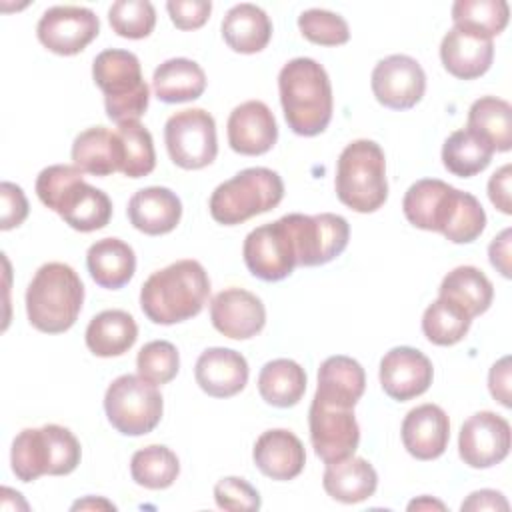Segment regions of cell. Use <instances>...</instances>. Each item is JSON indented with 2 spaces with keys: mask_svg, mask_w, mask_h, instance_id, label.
<instances>
[{
  "mask_svg": "<svg viewBox=\"0 0 512 512\" xmlns=\"http://www.w3.org/2000/svg\"><path fill=\"white\" fill-rule=\"evenodd\" d=\"M402 212L412 226L440 232L454 244H470L486 228L480 200L438 178L416 180L404 194Z\"/></svg>",
  "mask_w": 512,
  "mask_h": 512,
  "instance_id": "6da1fadb",
  "label": "cell"
},
{
  "mask_svg": "<svg viewBox=\"0 0 512 512\" xmlns=\"http://www.w3.org/2000/svg\"><path fill=\"white\" fill-rule=\"evenodd\" d=\"M208 296V272L198 260L184 258L146 278L140 288V308L150 322L170 326L198 316Z\"/></svg>",
  "mask_w": 512,
  "mask_h": 512,
  "instance_id": "7a4b0ae2",
  "label": "cell"
},
{
  "mask_svg": "<svg viewBox=\"0 0 512 512\" xmlns=\"http://www.w3.org/2000/svg\"><path fill=\"white\" fill-rule=\"evenodd\" d=\"M280 104L288 128L298 136L322 134L334 110L328 72L314 58H292L278 74Z\"/></svg>",
  "mask_w": 512,
  "mask_h": 512,
  "instance_id": "3957f363",
  "label": "cell"
},
{
  "mask_svg": "<svg viewBox=\"0 0 512 512\" xmlns=\"http://www.w3.org/2000/svg\"><path fill=\"white\" fill-rule=\"evenodd\" d=\"M36 196L78 232L100 230L112 218L108 194L90 186L84 180V172L74 164L44 168L36 178Z\"/></svg>",
  "mask_w": 512,
  "mask_h": 512,
  "instance_id": "277c9868",
  "label": "cell"
},
{
  "mask_svg": "<svg viewBox=\"0 0 512 512\" xmlns=\"http://www.w3.org/2000/svg\"><path fill=\"white\" fill-rule=\"evenodd\" d=\"M84 304V284L64 262H46L32 276L26 290L28 322L44 334L70 330Z\"/></svg>",
  "mask_w": 512,
  "mask_h": 512,
  "instance_id": "5b68a950",
  "label": "cell"
},
{
  "mask_svg": "<svg viewBox=\"0 0 512 512\" xmlns=\"http://www.w3.org/2000/svg\"><path fill=\"white\" fill-rule=\"evenodd\" d=\"M338 200L354 212H376L388 200L386 158L374 140H354L346 144L336 162L334 180Z\"/></svg>",
  "mask_w": 512,
  "mask_h": 512,
  "instance_id": "8992f818",
  "label": "cell"
},
{
  "mask_svg": "<svg viewBox=\"0 0 512 512\" xmlns=\"http://www.w3.org/2000/svg\"><path fill=\"white\" fill-rule=\"evenodd\" d=\"M80 458L78 438L60 424L20 430L10 450L12 472L22 482H34L44 474L66 476L78 468Z\"/></svg>",
  "mask_w": 512,
  "mask_h": 512,
  "instance_id": "52a82bcc",
  "label": "cell"
},
{
  "mask_svg": "<svg viewBox=\"0 0 512 512\" xmlns=\"http://www.w3.org/2000/svg\"><path fill=\"white\" fill-rule=\"evenodd\" d=\"M94 84L104 92L106 116L116 122H134L150 102V88L142 78L140 60L130 50L106 48L92 62Z\"/></svg>",
  "mask_w": 512,
  "mask_h": 512,
  "instance_id": "ba28073f",
  "label": "cell"
},
{
  "mask_svg": "<svg viewBox=\"0 0 512 512\" xmlns=\"http://www.w3.org/2000/svg\"><path fill=\"white\" fill-rule=\"evenodd\" d=\"M284 198V182L278 172L254 166L244 168L218 184L210 196V216L224 226L242 224L276 208Z\"/></svg>",
  "mask_w": 512,
  "mask_h": 512,
  "instance_id": "9c48e42d",
  "label": "cell"
},
{
  "mask_svg": "<svg viewBox=\"0 0 512 512\" xmlns=\"http://www.w3.org/2000/svg\"><path fill=\"white\" fill-rule=\"evenodd\" d=\"M104 412L116 432L144 436L160 424L164 400L156 384L140 374H122L106 388Z\"/></svg>",
  "mask_w": 512,
  "mask_h": 512,
  "instance_id": "30bf717a",
  "label": "cell"
},
{
  "mask_svg": "<svg viewBox=\"0 0 512 512\" xmlns=\"http://www.w3.org/2000/svg\"><path fill=\"white\" fill-rule=\"evenodd\" d=\"M164 142L170 160L184 170H200L218 154L216 122L204 108H186L164 124Z\"/></svg>",
  "mask_w": 512,
  "mask_h": 512,
  "instance_id": "8fae6325",
  "label": "cell"
},
{
  "mask_svg": "<svg viewBox=\"0 0 512 512\" xmlns=\"http://www.w3.org/2000/svg\"><path fill=\"white\" fill-rule=\"evenodd\" d=\"M242 256L250 274L264 282L288 278L298 266V258L286 216L250 230L242 244Z\"/></svg>",
  "mask_w": 512,
  "mask_h": 512,
  "instance_id": "7c38bea8",
  "label": "cell"
},
{
  "mask_svg": "<svg viewBox=\"0 0 512 512\" xmlns=\"http://www.w3.org/2000/svg\"><path fill=\"white\" fill-rule=\"evenodd\" d=\"M296 242L298 266H322L338 258L350 240L348 220L340 214H286Z\"/></svg>",
  "mask_w": 512,
  "mask_h": 512,
  "instance_id": "4fadbf2b",
  "label": "cell"
},
{
  "mask_svg": "<svg viewBox=\"0 0 512 512\" xmlns=\"http://www.w3.org/2000/svg\"><path fill=\"white\" fill-rule=\"evenodd\" d=\"M308 426L312 448L324 464L354 456L360 444V426L354 408H342L312 398Z\"/></svg>",
  "mask_w": 512,
  "mask_h": 512,
  "instance_id": "5bb4252c",
  "label": "cell"
},
{
  "mask_svg": "<svg viewBox=\"0 0 512 512\" xmlns=\"http://www.w3.org/2000/svg\"><path fill=\"white\" fill-rule=\"evenodd\" d=\"M98 32V16L84 6H52L40 16L36 26L40 44L58 56L82 52Z\"/></svg>",
  "mask_w": 512,
  "mask_h": 512,
  "instance_id": "9a60e30c",
  "label": "cell"
},
{
  "mask_svg": "<svg viewBox=\"0 0 512 512\" xmlns=\"http://www.w3.org/2000/svg\"><path fill=\"white\" fill-rule=\"evenodd\" d=\"M370 86L382 106L390 110H410L426 92V74L416 58L392 54L374 66Z\"/></svg>",
  "mask_w": 512,
  "mask_h": 512,
  "instance_id": "2e32d148",
  "label": "cell"
},
{
  "mask_svg": "<svg viewBox=\"0 0 512 512\" xmlns=\"http://www.w3.org/2000/svg\"><path fill=\"white\" fill-rule=\"evenodd\" d=\"M510 424L496 412L472 414L460 428L458 454L470 468H492L510 452Z\"/></svg>",
  "mask_w": 512,
  "mask_h": 512,
  "instance_id": "e0dca14e",
  "label": "cell"
},
{
  "mask_svg": "<svg viewBox=\"0 0 512 512\" xmlns=\"http://www.w3.org/2000/svg\"><path fill=\"white\" fill-rule=\"evenodd\" d=\"M434 378L430 358L410 346H396L380 360V386L398 402L422 396Z\"/></svg>",
  "mask_w": 512,
  "mask_h": 512,
  "instance_id": "ac0fdd59",
  "label": "cell"
},
{
  "mask_svg": "<svg viewBox=\"0 0 512 512\" xmlns=\"http://www.w3.org/2000/svg\"><path fill=\"white\" fill-rule=\"evenodd\" d=\"M212 326L232 340H248L262 332L266 308L262 300L244 288H226L210 302Z\"/></svg>",
  "mask_w": 512,
  "mask_h": 512,
  "instance_id": "d6986e66",
  "label": "cell"
},
{
  "mask_svg": "<svg viewBox=\"0 0 512 512\" xmlns=\"http://www.w3.org/2000/svg\"><path fill=\"white\" fill-rule=\"evenodd\" d=\"M226 134L234 152L242 156H260L276 144L278 126L272 110L262 100H246L230 112Z\"/></svg>",
  "mask_w": 512,
  "mask_h": 512,
  "instance_id": "ffe728a7",
  "label": "cell"
},
{
  "mask_svg": "<svg viewBox=\"0 0 512 512\" xmlns=\"http://www.w3.org/2000/svg\"><path fill=\"white\" fill-rule=\"evenodd\" d=\"M400 436L410 456H414L416 460H436L448 448V414L438 404H420L404 416Z\"/></svg>",
  "mask_w": 512,
  "mask_h": 512,
  "instance_id": "44dd1931",
  "label": "cell"
},
{
  "mask_svg": "<svg viewBox=\"0 0 512 512\" xmlns=\"http://www.w3.org/2000/svg\"><path fill=\"white\" fill-rule=\"evenodd\" d=\"M440 60L454 78L474 80L492 66L494 42L472 30L452 26L440 42Z\"/></svg>",
  "mask_w": 512,
  "mask_h": 512,
  "instance_id": "7402d4cb",
  "label": "cell"
},
{
  "mask_svg": "<svg viewBox=\"0 0 512 512\" xmlns=\"http://www.w3.org/2000/svg\"><path fill=\"white\" fill-rule=\"evenodd\" d=\"M256 468L278 482L300 476L306 464V450L300 438L286 428H272L262 432L252 448Z\"/></svg>",
  "mask_w": 512,
  "mask_h": 512,
  "instance_id": "603a6c76",
  "label": "cell"
},
{
  "mask_svg": "<svg viewBox=\"0 0 512 512\" xmlns=\"http://www.w3.org/2000/svg\"><path fill=\"white\" fill-rule=\"evenodd\" d=\"M196 384L212 398H230L244 390L248 382V362L232 348H208L194 366Z\"/></svg>",
  "mask_w": 512,
  "mask_h": 512,
  "instance_id": "cb8c5ba5",
  "label": "cell"
},
{
  "mask_svg": "<svg viewBox=\"0 0 512 512\" xmlns=\"http://www.w3.org/2000/svg\"><path fill=\"white\" fill-rule=\"evenodd\" d=\"M130 224L148 236L172 232L182 218V202L170 188L148 186L132 194L128 202Z\"/></svg>",
  "mask_w": 512,
  "mask_h": 512,
  "instance_id": "d4e9b609",
  "label": "cell"
},
{
  "mask_svg": "<svg viewBox=\"0 0 512 512\" xmlns=\"http://www.w3.org/2000/svg\"><path fill=\"white\" fill-rule=\"evenodd\" d=\"M366 388V374L358 360L336 354L326 358L318 368V386L314 398L342 406L354 408L356 402L362 398Z\"/></svg>",
  "mask_w": 512,
  "mask_h": 512,
  "instance_id": "484cf974",
  "label": "cell"
},
{
  "mask_svg": "<svg viewBox=\"0 0 512 512\" xmlns=\"http://www.w3.org/2000/svg\"><path fill=\"white\" fill-rule=\"evenodd\" d=\"M322 486L330 498L342 504H358L374 496L378 488V474L368 460L348 456L326 464Z\"/></svg>",
  "mask_w": 512,
  "mask_h": 512,
  "instance_id": "4316f807",
  "label": "cell"
},
{
  "mask_svg": "<svg viewBox=\"0 0 512 512\" xmlns=\"http://www.w3.org/2000/svg\"><path fill=\"white\" fill-rule=\"evenodd\" d=\"M122 142L118 132L92 126L72 142V162L86 174L110 176L122 170Z\"/></svg>",
  "mask_w": 512,
  "mask_h": 512,
  "instance_id": "83f0119b",
  "label": "cell"
},
{
  "mask_svg": "<svg viewBox=\"0 0 512 512\" xmlns=\"http://www.w3.org/2000/svg\"><path fill=\"white\" fill-rule=\"evenodd\" d=\"M220 30L228 48L240 54H256L264 50L272 38V22L268 14L250 2L232 6L226 12Z\"/></svg>",
  "mask_w": 512,
  "mask_h": 512,
  "instance_id": "f1b7e54d",
  "label": "cell"
},
{
  "mask_svg": "<svg viewBox=\"0 0 512 512\" xmlns=\"http://www.w3.org/2000/svg\"><path fill=\"white\" fill-rule=\"evenodd\" d=\"M86 266L98 286L118 290L132 280L136 254L132 246L120 238H102L88 248Z\"/></svg>",
  "mask_w": 512,
  "mask_h": 512,
  "instance_id": "f546056e",
  "label": "cell"
},
{
  "mask_svg": "<svg viewBox=\"0 0 512 512\" xmlns=\"http://www.w3.org/2000/svg\"><path fill=\"white\" fill-rule=\"evenodd\" d=\"M154 96L166 104L190 102L204 94L206 74L202 66L190 58H170L152 74Z\"/></svg>",
  "mask_w": 512,
  "mask_h": 512,
  "instance_id": "4dcf8cb0",
  "label": "cell"
},
{
  "mask_svg": "<svg viewBox=\"0 0 512 512\" xmlns=\"http://www.w3.org/2000/svg\"><path fill=\"white\" fill-rule=\"evenodd\" d=\"M138 338V326L132 314L124 310H104L86 326V346L94 356L112 358L128 352Z\"/></svg>",
  "mask_w": 512,
  "mask_h": 512,
  "instance_id": "1f68e13d",
  "label": "cell"
},
{
  "mask_svg": "<svg viewBox=\"0 0 512 512\" xmlns=\"http://www.w3.org/2000/svg\"><path fill=\"white\" fill-rule=\"evenodd\" d=\"M306 372L290 358L266 362L258 374V392L262 400L276 408L296 406L306 392Z\"/></svg>",
  "mask_w": 512,
  "mask_h": 512,
  "instance_id": "d6a6232c",
  "label": "cell"
},
{
  "mask_svg": "<svg viewBox=\"0 0 512 512\" xmlns=\"http://www.w3.org/2000/svg\"><path fill=\"white\" fill-rule=\"evenodd\" d=\"M438 294L458 304L470 318H474L490 308L494 286L480 268L458 266L442 278Z\"/></svg>",
  "mask_w": 512,
  "mask_h": 512,
  "instance_id": "836d02e7",
  "label": "cell"
},
{
  "mask_svg": "<svg viewBox=\"0 0 512 512\" xmlns=\"http://www.w3.org/2000/svg\"><path fill=\"white\" fill-rule=\"evenodd\" d=\"M468 130L482 136L494 152L512 148V106L496 96H482L468 110Z\"/></svg>",
  "mask_w": 512,
  "mask_h": 512,
  "instance_id": "e575fe53",
  "label": "cell"
},
{
  "mask_svg": "<svg viewBox=\"0 0 512 512\" xmlns=\"http://www.w3.org/2000/svg\"><path fill=\"white\" fill-rule=\"evenodd\" d=\"M494 148L468 128L454 130L442 146V164L460 178H470L488 168Z\"/></svg>",
  "mask_w": 512,
  "mask_h": 512,
  "instance_id": "d590c367",
  "label": "cell"
},
{
  "mask_svg": "<svg viewBox=\"0 0 512 512\" xmlns=\"http://www.w3.org/2000/svg\"><path fill=\"white\" fill-rule=\"evenodd\" d=\"M180 474L178 456L162 444H150L132 454L130 476L138 486L148 490H164L176 482Z\"/></svg>",
  "mask_w": 512,
  "mask_h": 512,
  "instance_id": "8d00e7d4",
  "label": "cell"
},
{
  "mask_svg": "<svg viewBox=\"0 0 512 512\" xmlns=\"http://www.w3.org/2000/svg\"><path fill=\"white\" fill-rule=\"evenodd\" d=\"M472 318L448 298L438 296L422 314V332L436 346H454L470 330Z\"/></svg>",
  "mask_w": 512,
  "mask_h": 512,
  "instance_id": "74e56055",
  "label": "cell"
},
{
  "mask_svg": "<svg viewBox=\"0 0 512 512\" xmlns=\"http://www.w3.org/2000/svg\"><path fill=\"white\" fill-rule=\"evenodd\" d=\"M510 18L506 0H456L452 4L454 26L472 30L486 38L498 36Z\"/></svg>",
  "mask_w": 512,
  "mask_h": 512,
  "instance_id": "f35d334b",
  "label": "cell"
},
{
  "mask_svg": "<svg viewBox=\"0 0 512 512\" xmlns=\"http://www.w3.org/2000/svg\"><path fill=\"white\" fill-rule=\"evenodd\" d=\"M118 138L122 142V174L128 178L148 176L156 166L154 140L146 126L138 120L118 124Z\"/></svg>",
  "mask_w": 512,
  "mask_h": 512,
  "instance_id": "ab89813d",
  "label": "cell"
},
{
  "mask_svg": "<svg viewBox=\"0 0 512 512\" xmlns=\"http://www.w3.org/2000/svg\"><path fill=\"white\" fill-rule=\"evenodd\" d=\"M108 22L118 36L140 40L152 34L156 10L148 0H118L108 8Z\"/></svg>",
  "mask_w": 512,
  "mask_h": 512,
  "instance_id": "60d3db41",
  "label": "cell"
},
{
  "mask_svg": "<svg viewBox=\"0 0 512 512\" xmlns=\"http://www.w3.org/2000/svg\"><path fill=\"white\" fill-rule=\"evenodd\" d=\"M138 374L152 384H168L180 370V356L172 342L152 340L144 344L136 356Z\"/></svg>",
  "mask_w": 512,
  "mask_h": 512,
  "instance_id": "b9f144b4",
  "label": "cell"
},
{
  "mask_svg": "<svg viewBox=\"0 0 512 512\" xmlns=\"http://www.w3.org/2000/svg\"><path fill=\"white\" fill-rule=\"evenodd\" d=\"M298 28L302 36L320 46H342L350 40L348 22L330 10L310 8L298 16Z\"/></svg>",
  "mask_w": 512,
  "mask_h": 512,
  "instance_id": "7bdbcfd3",
  "label": "cell"
},
{
  "mask_svg": "<svg viewBox=\"0 0 512 512\" xmlns=\"http://www.w3.org/2000/svg\"><path fill=\"white\" fill-rule=\"evenodd\" d=\"M216 506L222 510L238 512V510H258L262 506L258 490L238 476H226L214 486Z\"/></svg>",
  "mask_w": 512,
  "mask_h": 512,
  "instance_id": "ee69618b",
  "label": "cell"
},
{
  "mask_svg": "<svg viewBox=\"0 0 512 512\" xmlns=\"http://www.w3.org/2000/svg\"><path fill=\"white\" fill-rule=\"evenodd\" d=\"M166 10L178 30H196L210 18L212 4L208 0H170Z\"/></svg>",
  "mask_w": 512,
  "mask_h": 512,
  "instance_id": "f6af8a7d",
  "label": "cell"
},
{
  "mask_svg": "<svg viewBox=\"0 0 512 512\" xmlns=\"http://www.w3.org/2000/svg\"><path fill=\"white\" fill-rule=\"evenodd\" d=\"M0 196H2V220L0 228L12 230L20 226L28 216V200L22 192V188L14 182H2L0 184Z\"/></svg>",
  "mask_w": 512,
  "mask_h": 512,
  "instance_id": "bcb514c9",
  "label": "cell"
},
{
  "mask_svg": "<svg viewBox=\"0 0 512 512\" xmlns=\"http://www.w3.org/2000/svg\"><path fill=\"white\" fill-rule=\"evenodd\" d=\"M510 178H512V166L504 164L498 168L490 180H488V198L490 202L502 212L512 214V202H510Z\"/></svg>",
  "mask_w": 512,
  "mask_h": 512,
  "instance_id": "7dc6e473",
  "label": "cell"
},
{
  "mask_svg": "<svg viewBox=\"0 0 512 512\" xmlns=\"http://www.w3.org/2000/svg\"><path fill=\"white\" fill-rule=\"evenodd\" d=\"M488 388L494 400L502 406L510 408V356H502L498 362L492 364L488 372Z\"/></svg>",
  "mask_w": 512,
  "mask_h": 512,
  "instance_id": "c3c4849f",
  "label": "cell"
},
{
  "mask_svg": "<svg viewBox=\"0 0 512 512\" xmlns=\"http://www.w3.org/2000/svg\"><path fill=\"white\" fill-rule=\"evenodd\" d=\"M462 512H482V510H502L506 512L510 506H508V500L504 498L502 492L498 490H490V488H484V490H476L472 492L464 502H462Z\"/></svg>",
  "mask_w": 512,
  "mask_h": 512,
  "instance_id": "681fc988",
  "label": "cell"
},
{
  "mask_svg": "<svg viewBox=\"0 0 512 512\" xmlns=\"http://www.w3.org/2000/svg\"><path fill=\"white\" fill-rule=\"evenodd\" d=\"M510 242H512V230L504 228L488 246V258L490 264L504 276L510 278Z\"/></svg>",
  "mask_w": 512,
  "mask_h": 512,
  "instance_id": "f907efd6",
  "label": "cell"
},
{
  "mask_svg": "<svg viewBox=\"0 0 512 512\" xmlns=\"http://www.w3.org/2000/svg\"><path fill=\"white\" fill-rule=\"evenodd\" d=\"M92 508H106V510H116V506L104 498H94L88 496L84 500H78L72 504V510H92Z\"/></svg>",
  "mask_w": 512,
  "mask_h": 512,
  "instance_id": "816d5d0a",
  "label": "cell"
},
{
  "mask_svg": "<svg viewBox=\"0 0 512 512\" xmlns=\"http://www.w3.org/2000/svg\"><path fill=\"white\" fill-rule=\"evenodd\" d=\"M430 508H438V510H446V506L438 500H432L430 496H422L418 500H412L408 504V510H430Z\"/></svg>",
  "mask_w": 512,
  "mask_h": 512,
  "instance_id": "f5cc1de1",
  "label": "cell"
}]
</instances>
